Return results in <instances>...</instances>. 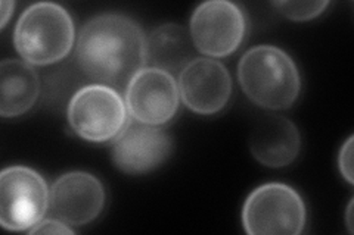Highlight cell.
<instances>
[{
	"mask_svg": "<svg viewBox=\"0 0 354 235\" xmlns=\"http://www.w3.org/2000/svg\"><path fill=\"white\" fill-rule=\"evenodd\" d=\"M180 100L198 115H214L223 110L232 96V76L217 59L196 56L179 74Z\"/></svg>",
	"mask_w": 354,
	"mask_h": 235,
	"instance_id": "obj_11",
	"label": "cell"
},
{
	"mask_svg": "<svg viewBox=\"0 0 354 235\" xmlns=\"http://www.w3.org/2000/svg\"><path fill=\"white\" fill-rule=\"evenodd\" d=\"M124 102L129 115L142 124H169L180 106V93L174 75L145 66L131 78Z\"/></svg>",
	"mask_w": 354,
	"mask_h": 235,
	"instance_id": "obj_8",
	"label": "cell"
},
{
	"mask_svg": "<svg viewBox=\"0 0 354 235\" xmlns=\"http://www.w3.org/2000/svg\"><path fill=\"white\" fill-rule=\"evenodd\" d=\"M248 143L257 162L269 167H283L297 159L301 149V136L291 119L264 115L254 125Z\"/></svg>",
	"mask_w": 354,
	"mask_h": 235,
	"instance_id": "obj_12",
	"label": "cell"
},
{
	"mask_svg": "<svg viewBox=\"0 0 354 235\" xmlns=\"http://www.w3.org/2000/svg\"><path fill=\"white\" fill-rule=\"evenodd\" d=\"M272 5L285 18L295 22H306L322 15L324 10L329 6V2H326V0H315V2H286V0H279V2H273Z\"/></svg>",
	"mask_w": 354,
	"mask_h": 235,
	"instance_id": "obj_15",
	"label": "cell"
},
{
	"mask_svg": "<svg viewBox=\"0 0 354 235\" xmlns=\"http://www.w3.org/2000/svg\"><path fill=\"white\" fill-rule=\"evenodd\" d=\"M71 130L88 143L114 141L124 130L129 112L124 99L115 88L88 84L77 90L66 106Z\"/></svg>",
	"mask_w": 354,
	"mask_h": 235,
	"instance_id": "obj_5",
	"label": "cell"
},
{
	"mask_svg": "<svg viewBox=\"0 0 354 235\" xmlns=\"http://www.w3.org/2000/svg\"><path fill=\"white\" fill-rule=\"evenodd\" d=\"M14 8H15L14 2H8V0H3L2 2V24H0V28L6 27L9 17L14 14Z\"/></svg>",
	"mask_w": 354,
	"mask_h": 235,
	"instance_id": "obj_18",
	"label": "cell"
},
{
	"mask_svg": "<svg viewBox=\"0 0 354 235\" xmlns=\"http://www.w3.org/2000/svg\"><path fill=\"white\" fill-rule=\"evenodd\" d=\"M41 83L32 65L22 59L0 63V115L17 118L36 105Z\"/></svg>",
	"mask_w": 354,
	"mask_h": 235,
	"instance_id": "obj_13",
	"label": "cell"
},
{
	"mask_svg": "<svg viewBox=\"0 0 354 235\" xmlns=\"http://www.w3.org/2000/svg\"><path fill=\"white\" fill-rule=\"evenodd\" d=\"M75 40L74 21L58 3L40 2L28 6L17 21L14 46L22 61L32 66L61 62Z\"/></svg>",
	"mask_w": 354,
	"mask_h": 235,
	"instance_id": "obj_3",
	"label": "cell"
},
{
	"mask_svg": "<svg viewBox=\"0 0 354 235\" xmlns=\"http://www.w3.org/2000/svg\"><path fill=\"white\" fill-rule=\"evenodd\" d=\"M353 141H354V137L350 136L346 140V143L342 144V147L339 150V156H338L339 172L342 176H344V180L348 184L354 183V178H353Z\"/></svg>",
	"mask_w": 354,
	"mask_h": 235,
	"instance_id": "obj_17",
	"label": "cell"
},
{
	"mask_svg": "<svg viewBox=\"0 0 354 235\" xmlns=\"http://www.w3.org/2000/svg\"><path fill=\"white\" fill-rule=\"evenodd\" d=\"M196 58L191 32L185 27L167 22L147 36V66L169 74H180Z\"/></svg>",
	"mask_w": 354,
	"mask_h": 235,
	"instance_id": "obj_14",
	"label": "cell"
},
{
	"mask_svg": "<svg viewBox=\"0 0 354 235\" xmlns=\"http://www.w3.org/2000/svg\"><path fill=\"white\" fill-rule=\"evenodd\" d=\"M307 210L291 185L268 183L252 190L242 207V225L250 235H300Z\"/></svg>",
	"mask_w": 354,
	"mask_h": 235,
	"instance_id": "obj_4",
	"label": "cell"
},
{
	"mask_svg": "<svg viewBox=\"0 0 354 235\" xmlns=\"http://www.w3.org/2000/svg\"><path fill=\"white\" fill-rule=\"evenodd\" d=\"M30 234L32 235H73L74 229L68 225V223H65L57 218H49V219H41L39 223H36L35 227L28 229Z\"/></svg>",
	"mask_w": 354,
	"mask_h": 235,
	"instance_id": "obj_16",
	"label": "cell"
},
{
	"mask_svg": "<svg viewBox=\"0 0 354 235\" xmlns=\"http://www.w3.org/2000/svg\"><path fill=\"white\" fill-rule=\"evenodd\" d=\"M196 52L207 58H226L235 53L247 34V17L229 0H208L198 5L189 21Z\"/></svg>",
	"mask_w": 354,
	"mask_h": 235,
	"instance_id": "obj_7",
	"label": "cell"
},
{
	"mask_svg": "<svg viewBox=\"0 0 354 235\" xmlns=\"http://www.w3.org/2000/svg\"><path fill=\"white\" fill-rule=\"evenodd\" d=\"M353 198L350 200V203H348V207H347V227H348V232L350 234H353Z\"/></svg>",
	"mask_w": 354,
	"mask_h": 235,
	"instance_id": "obj_19",
	"label": "cell"
},
{
	"mask_svg": "<svg viewBox=\"0 0 354 235\" xmlns=\"http://www.w3.org/2000/svg\"><path fill=\"white\" fill-rule=\"evenodd\" d=\"M238 81L254 105L269 110L290 109L301 92L297 63L285 50L270 44L254 46L242 54Z\"/></svg>",
	"mask_w": 354,
	"mask_h": 235,
	"instance_id": "obj_2",
	"label": "cell"
},
{
	"mask_svg": "<svg viewBox=\"0 0 354 235\" xmlns=\"http://www.w3.org/2000/svg\"><path fill=\"white\" fill-rule=\"evenodd\" d=\"M75 61L96 84L126 92L131 78L147 66V36L126 15L93 17L77 36Z\"/></svg>",
	"mask_w": 354,
	"mask_h": 235,
	"instance_id": "obj_1",
	"label": "cell"
},
{
	"mask_svg": "<svg viewBox=\"0 0 354 235\" xmlns=\"http://www.w3.org/2000/svg\"><path fill=\"white\" fill-rule=\"evenodd\" d=\"M173 141L167 131L131 118L114 140L111 158L124 174L143 175L160 167L169 159Z\"/></svg>",
	"mask_w": 354,
	"mask_h": 235,
	"instance_id": "obj_10",
	"label": "cell"
},
{
	"mask_svg": "<svg viewBox=\"0 0 354 235\" xmlns=\"http://www.w3.org/2000/svg\"><path fill=\"white\" fill-rule=\"evenodd\" d=\"M50 188L32 167L14 165L0 174V225L8 231H28L49 210Z\"/></svg>",
	"mask_w": 354,
	"mask_h": 235,
	"instance_id": "obj_6",
	"label": "cell"
},
{
	"mask_svg": "<svg viewBox=\"0 0 354 235\" xmlns=\"http://www.w3.org/2000/svg\"><path fill=\"white\" fill-rule=\"evenodd\" d=\"M105 188L95 175L66 172L50 185L49 210L70 227H84L93 222L105 206Z\"/></svg>",
	"mask_w": 354,
	"mask_h": 235,
	"instance_id": "obj_9",
	"label": "cell"
}]
</instances>
